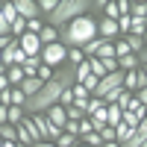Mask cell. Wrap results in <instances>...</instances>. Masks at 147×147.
Listing matches in <instances>:
<instances>
[{
  "label": "cell",
  "mask_w": 147,
  "mask_h": 147,
  "mask_svg": "<svg viewBox=\"0 0 147 147\" xmlns=\"http://www.w3.org/2000/svg\"><path fill=\"white\" fill-rule=\"evenodd\" d=\"M9 88H12V85H9V77L3 74V77H0V94H3V91H9Z\"/></svg>",
  "instance_id": "cell-29"
},
{
  "label": "cell",
  "mask_w": 147,
  "mask_h": 147,
  "mask_svg": "<svg viewBox=\"0 0 147 147\" xmlns=\"http://www.w3.org/2000/svg\"><path fill=\"white\" fill-rule=\"evenodd\" d=\"M0 141H18V127L3 124V127H0Z\"/></svg>",
  "instance_id": "cell-15"
},
{
  "label": "cell",
  "mask_w": 147,
  "mask_h": 147,
  "mask_svg": "<svg viewBox=\"0 0 147 147\" xmlns=\"http://www.w3.org/2000/svg\"><path fill=\"white\" fill-rule=\"evenodd\" d=\"M71 91H74V100H88V97H91L88 91H85V85H80V82H74Z\"/></svg>",
  "instance_id": "cell-20"
},
{
  "label": "cell",
  "mask_w": 147,
  "mask_h": 147,
  "mask_svg": "<svg viewBox=\"0 0 147 147\" xmlns=\"http://www.w3.org/2000/svg\"><path fill=\"white\" fill-rule=\"evenodd\" d=\"M118 88H124V71H115V74H106V77L97 82V88H94V94L91 97H103L109 94V91H118Z\"/></svg>",
  "instance_id": "cell-4"
},
{
  "label": "cell",
  "mask_w": 147,
  "mask_h": 147,
  "mask_svg": "<svg viewBox=\"0 0 147 147\" xmlns=\"http://www.w3.org/2000/svg\"><path fill=\"white\" fill-rule=\"evenodd\" d=\"M77 144H80V138L71 136V132H62V136L56 138V147H77Z\"/></svg>",
  "instance_id": "cell-16"
},
{
  "label": "cell",
  "mask_w": 147,
  "mask_h": 147,
  "mask_svg": "<svg viewBox=\"0 0 147 147\" xmlns=\"http://www.w3.org/2000/svg\"><path fill=\"white\" fill-rule=\"evenodd\" d=\"M44 118L50 121L53 127H59V129H65V124H68V109L56 103V106H50V109H47V112H44Z\"/></svg>",
  "instance_id": "cell-8"
},
{
  "label": "cell",
  "mask_w": 147,
  "mask_h": 147,
  "mask_svg": "<svg viewBox=\"0 0 147 147\" xmlns=\"http://www.w3.org/2000/svg\"><path fill=\"white\" fill-rule=\"evenodd\" d=\"M97 38V18L91 15H80L77 21L65 24L62 30H59V44L68 47V50H82L88 41Z\"/></svg>",
  "instance_id": "cell-1"
},
{
  "label": "cell",
  "mask_w": 147,
  "mask_h": 147,
  "mask_svg": "<svg viewBox=\"0 0 147 147\" xmlns=\"http://www.w3.org/2000/svg\"><path fill=\"white\" fill-rule=\"evenodd\" d=\"M30 118H32V124L38 127L41 141H56L59 136H62V129H59V127H53V124H50V121H47L44 115H30Z\"/></svg>",
  "instance_id": "cell-5"
},
{
  "label": "cell",
  "mask_w": 147,
  "mask_h": 147,
  "mask_svg": "<svg viewBox=\"0 0 147 147\" xmlns=\"http://www.w3.org/2000/svg\"><path fill=\"white\" fill-rule=\"evenodd\" d=\"M12 41H15V38H12V35H0V53H3V50H6V47L12 44Z\"/></svg>",
  "instance_id": "cell-27"
},
{
  "label": "cell",
  "mask_w": 147,
  "mask_h": 147,
  "mask_svg": "<svg viewBox=\"0 0 147 147\" xmlns=\"http://www.w3.org/2000/svg\"><path fill=\"white\" fill-rule=\"evenodd\" d=\"M80 141H82V144H88V147H103V138L97 136V132H88V136H82Z\"/></svg>",
  "instance_id": "cell-19"
},
{
  "label": "cell",
  "mask_w": 147,
  "mask_h": 147,
  "mask_svg": "<svg viewBox=\"0 0 147 147\" xmlns=\"http://www.w3.org/2000/svg\"><path fill=\"white\" fill-rule=\"evenodd\" d=\"M41 85H44V82H41L38 77H24V82L18 85V88H21V91H24V97L30 100V97H35V94L41 91Z\"/></svg>",
  "instance_id": "cell-9"
},
{
  "label": "cell",
  "mask_w": 147,
  "mask_h": 147,
  "mask_svg": "<svg viewBox=\"0 0 147 147\" xmlns=\"http://www.w3.org/2000/svg\"><path fill=\"white\" fill-rule=\"evenodd\" d=\"M38 41H41V47H47V44H59V30L50 27V24H44V30L38 32Z\"/></svg>",
  "instance_id": "cell-11"
},
{
  "label": "cell",
  "mask_w": 147,
  "mask_h": 147,
  "mask_svg": "<svg viewBox=\"0 0 147 147\" xmlns=\"http://www.w3.org/2000/svg\"><path fill=\"white\" fill-rule=\"evenodd\" d=\"M0 12H3V21L9 24V27L18 21V12H15V0H0Z\"/></svg>",
  "instance_id": "cell-12"
},
{
  "label": "cell",
  "mask_w": 147,
  "mask_h": 147,
  "mask_svg": "<svg viewBox=\"0 0 147 147\" xmlns=\"http://www.w3.org/2000/svg\"><path fill=\"white\" fill-rule=\"evenodd\" d=\"M138 68H141V56H136V53H127V56L118 59V71H124V74L138 71Z\"/></svg>",
  "instance_id": "cell-10"
},
{
  "label": "cell",
  "mask_w": 147,
  "mask_h": 147,
  "mask_svg": "<svg viewBox=\"0 0 147 147\" xmlns=\"http://www.w3.org/2000/svg\"><path fill=\"white\" fill-rule=\"evenodd\" d=\"M3 147H18V141H3Z\"/></svg>",
  "instance_id": "cell-32"
},
{
  "label": "cell",
  "mask_w": 147,
  "mask_h": 147,
  "mask_svg": "<svg viewBox=\"0 0 147 147\" xmlns=\"http://www.w3.org/2000/svg\"><path fill=\"white\" fill-rule=\"evenodd\" d=\"M82 62H85L82 50H68V65H74V68H77V65H82Z\"/></svg>",
  "instance_id": "cell-21"
},
{
  "label": "cell",
  "mask_w": 147,
  "mask_h": 147,
  "mask_svg": "<svg viewBox=\"0 0 147 147\" xmlns=\"http://www.w3.org/2000/svg\"><path fill=\"white\" fill-rule=\"evenodd\" d=\"M91 9H94V0H59L56 12H53V15H47V18H44V24H50V27L62 30L65 24L77 21L80 15H88Z\"/></svg>",
  "instance_id": "cell-2"
},
{
  "label": "cell",
  "mask_w": 147,
  "mask_h": 147,
  "mask_svg": "<svg viewBox=\"0 0 147 147\" xmlns=\"http://www.w3.org/2000/svg\"><path fill=\"white\" fill-rule=\"evenodd\" d=\"M141 147H147V141H144V144H141Z\"/></svg>",
  "instance_id": "cell-37"
},
{
  "label": "cell",
  "mask_w": 147,
  "mask_h": 147,
  "mask_svg": "<svg viewBox=\"0 0 147 147\" xmlns=\"http://www.w3.org/2000/svg\"><path fill=\"white\" fill-rule=\"evenodd\" d=\"M3 74H6V68H3V65H0V77H3Z\"/></svg>",
  "instance_id": "cell-35"
},
{
  "label": "cell",
  "mask_w": 147,
  "mask_h": 147,
  "mask_svg": "<svg viewBox=\"0 0 147 147\" xmlns=\"http://www.w3.org/2000/svg\"><path fill=\"white\" fill-rule=\"evenodd\" d=\"M6 77H9V85H12V88H18V85L24 82V68H18V65H15V68H9V71H6Z\"/></svg>",
  "instance_id": "cell-14"
},
{
  "label": "cell",
  "mask_w": 147,
  "mask_h": 147,
  "mask_svg": "<svg viewBox=\"0 0 147 147\" xmlns=\"http://www.w3.org/2000/svg\"><path fill=\"white\" fill-rule=\"evenodd\" d=\"M136 97H138V103H141V106H147V85H144V88H141Z\"/></svg>",
  "instance_id": "cell-30"
},
{
  "label": "cell",
  "mask_w": 147,
  "mask_h": 147,
  "mask_svg": "<svg viewBox=\"0 0 147 147\" xmlns=\"http://www.w3.org/2000/svg\"><path fill=\"white\" fill-rule=\"evenodd\" d=\"M15 12H18V18H24V21H35V18H41V12H38V0H15Z\"/></svg>",
  "instance_id": "cell-6"
},
{
  "label": "cell",
  "mask_w": 147,
  "mask_h": 147,
  "mask_svg": "<svg viewBox=\"0 0 147 147\" xmlns=\"http://www.w3.org/2000/svg\"><path fill=\"white\" fill-rule=\"evenodd\" d=\"M118 3V15H129V0H115Z\"/></svg>",
  "instance_id": "cell-26"
},
{
  "label": "cell",
  "mask_w": 147,
  "mask_h": 147,
  "mask_svg": "<svg viewBox=\"0 0 147 147\" xmlns=\"http://www.w3.org/2000/svg\"><path fill=\"white\" fill-rule=\"evenodd\" d=\"M97 82H100L97 77H88V80H85V82H80V85H85V91H88V94H94V88H97Z\"/></svg>",
  "instance_id": "cell-25"
},
{
  "label": "cell",
  "mask_w": 147,
  "mask_h": 147,
  "mask_svg": "<svg viewBox=\"0 0 147 147\" xmlns=\"http://www.w3.org/2000/svg\"><path fill=\"white\" fill-rule=\"evenodd\" d=\"M71 103H74V91H71V88H65V91H62V97H59V106H65V109H68Z\"/></svg>",
  "instance_id": "cell-24"
},
{
  "label": "cell",
  "mask_w": 147,
  "mask_h": 147,
  "mask_svg": "<svg viewBox=\"0 0 147 147\" xmlns=\"http://www.w3.org/2000/svg\"><path fill=\"white\" fill-rule=\"evenodd\" d=\"M141 71H144V77H147V62H144V65H141Z\"/></svg>",
  "instance_id": "cell-34"
},
{
  "label": "cell",
  "mask_w": 147,
  "mask_h": 147,
  "mask_svg": "<svg viewBox=\"0 0 147 147\" xmlns=\"http://www.w3.org/2000/svg\"><path fill=\"white\" fill-rule=\"evenodd\" d=\"M9 97H12V106H27V97H24V91L21 88H9Z\"/></svg>",
  "instance_id": "cell-18"
},
{
  "label": "cell",
  "mask_w": 147,
  "mask_h": 147,
  "mask_svg": "<svg viewBox=\"0 0 147 147\" xmlns=\"http://www.w3.org/2000/svg\"><path fill=\"white\" fill-rule=\"evenodd\" d=\"M32 147H56V141H38V144H32Z\"/></svg>",
  "instance_id": "cell-31"
},
{
  "label": "cell",
  "mask_w": 147,
  "mask_h": 147,
  "mask_svg": "<svg viewBox=\"0 0 147 147\" xmlns=\"http://www.w3.org/2000/svg\"><path fill=\"white\" fill-rule=\"evenodd\" d=\"M38 59H41V65H47V68L56 71V68H62L68 62V47H62V44H47V47H41Z\"/></svg>",
  "instance_id": "cell-3"
},
{
  "label": "cell",
  "mask_w": 147,
  "mask_h": 147,
  "mask_svg": "<svg viewBox=\"0 0 147 147\" xmlns=\"http://www.w3.org/2000/svg\"><path fill=\"white\" fill-rule=\"evenodd\" d=\"M121 115H124V112H121L118 106H109V109H106V127H112V129H115V127L121 124Z\"/></svg>",
  "instance_id": "cell-13"
},
{
  "label": "cell",
  "mask_w": 147,
  "mask_h": 147,
  "mask_svg": "<svg viewBox=\"0 0 147 147\" xmlns=\"http://www.w3.org/2000/svg\"><path fill=\"white\" fill-rule=\"evenodd\" d=\"M77 147H88V144H82V141H80V144H77Z\"/></svg>",
  "instance_id": "cell-36"
},
{
  "label": "cell",
  "mask_w": 147,
  "mask_h": 147,
  "mask_svg": "<svg viewBox=\"0 0 147 147\" xmlns=\"http://www.w3.org/2000/svg\"><path fill=\"white\" fill-rule=\"evenodd\" d=\"M18 47H21L24 56H38L41 53V41H38V35H32V32H24L18 38Z\"/></svg>",
  "instance_id": "cell-7"
},
{
  "label": "cell",
  "mask_w": 147,
  "mask_h": 147,
  "mask_svg": "<svg viewBox=\"0 0 147 147\" xmlns=\"http://www.w3.org/2000/svg\"><path fill=\"white\" fill-rule=\"evenodd\" d=\"M88 132H94V124H91L88 118H82V121H80V138H82V136H88Z\"/></svg>",
  "instance_id": "cell-22"
},
{
  "label": "cell",
  "mask_w": 147,
  "mask_h": 147,
  "mask_svg": "<svg viewBox=\"0 0 147 147\" xmlns=\"http://www.w3.org/2000/svg\"><path fill=\"white\" fill-rule=\"evenodd\" d=\"M103 147H121V144H118V141H109V144H103Z\"/></svg>",
  "instance_id": "cell-33"
},
{
  "label": "cell",
  "mask_w": 147,
  "mask_h": 147,
  "mask_svg": "<svg viewBox=\"0 0 147 147\" xmlns=\"http://www.w3.org/2000/svg\"><path fill=\"white\" fill-rule=\"evenodd\" d=\"M24 118H27V115H24V109H21V106H9V124H12V127H18Z\"/></svg>",
  "instance_id": "cell-17"
},
{
  "label": "cell",
  "mask_w": 147,
  "mask_h": 147,
  "mask_svg": "<svg viewBox=\"0 0 147 147\" xmlns=\"http://www.w3.org/2000/svg\"><path fill=\"white\" fill-rule=\"evenodd\" d=\"M0 35H12V32H9V24L3 21V12H0Z\"/></svg>",
  "instance_id": "cell-28"
},
{
  "label": "cell",
  "mask_w": 147,
  "mask_h": 147,
  "mask_svg": "<svg viewBox=\"0 0 147 147\" xmlns=\"http://www.w3.org/2000/svg\"><path fill=\"white\" fill-rule=\"evenodd\" d=\"M82 118H85V115H82V109H77V106H68V121H77V124H80Z\"/></svg>",
  "instance_id": "cell-23"
}]
</instances>
